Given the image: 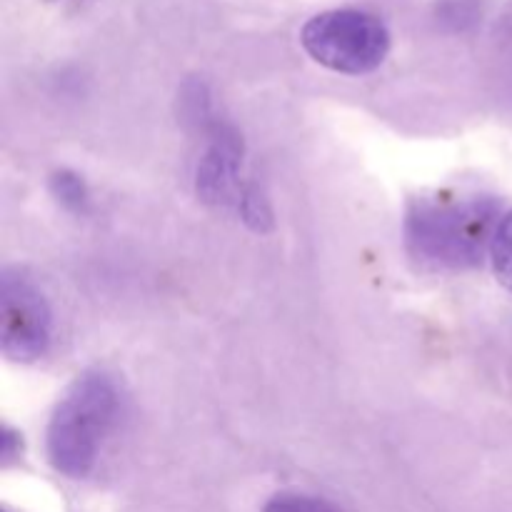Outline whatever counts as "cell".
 Here are the masks:
<instances>
[{
  "mask_svg": "<svg viewBox=\"0 0 512 512\" xmlns=\"http://www.w3.org/2000/svg\"><path fill=\"white\" fill-rule=\"evenodd\" d=\"M300 43L315 63L345 75L373 73L390 53V33L383 20L355 8L325 10L310 18Z\"/></svg>",
  "mask_w": 512,
  "mask_h": 512,
  "instance_id": "3",
  "label": "cell"
},
{
  "mask_svg": "<svg viewBox=\"0 0 512 512\" xmlns=\"http://www.w3.org/2000/svg\"><path fill=\"white\" fill-rule=\"evenodd\" d=\"M265 512H338L325 500L303 493H280L265 505Z\"/></svg>",
  "mask_w": 512,
  "mask_h": 512,
  "instance_id": "6",
  "label": "cell"
},
{
  "mask_svg": "<svg viewBox=\"0 0 512 512\" xmlns=\"http://www.w3.org/2000/svg\"><path fill=\"white\" fill-rule=\"evenodd\" d=\"M0 343L5 358L30 363L48 350L50 310L40 290L23 275L5 273L0 290Z\"/></svg>",
  "mask_w": 512,
  "mask_h": 512,
  "instance_id": "4",
  "label": "cell"
},
{
  "mask_svg": "<svg viewBox=\"0 0 512 512\" xmlns=\"http://www.w3.org/2000/svg\"><path fill=\"white\" fill-rule=\"evenodd\" d=\"M53 190L58 200H63L68 208H80L85 203V188L80 183L78 175L73 173H58L53 175Z\"/></svg>",
  "mask_w": 512,
  "mask_h": 512,
  "instance_id": "7",
  "label": "cell"
},
{
  "mask_svg": "<svg viewBox=\"0 0 512 512\" xmlns=\"http://www.w3.org/2000/svg\"><path fill=\"white\" fill-rule=\"evenodd\" d=\"M490 263H493V273L500 285L512 293V210L503 215L498 230H495L493 245H490Z\"/></svg>",
  "mask_w": 512,
  "mask_h": 512,
  "instance_id": "5",
  "label": "cell"
},
{
  "mask_svg": "<svg viewBox=\"0 0 512 512\" xmlns=\"http://www.w3.org/2000/svg\"><path fill=\"white\" fill-rule=\"evenodd\" d=\"M498 200L485 195H435L415 200L405 223L410 255L438 270H463L490 253Z\"/></svg>",
  "mask_w": 512,
  "mask_h": 512,
  "instance_id": "1",
  "label": "cell"
},
{
  "mask_svg": "<svg viewBox=\"0 0 512 512\" xmlns=\"http://www.w3.org/2000/svg\"><path fill=\"white\" fill-rule=\"evenodd\" d=\"M118 413V393L103 373H85L70 385L48 425V458L58 473L85 478Z\"/></svg>",
  "mask_w": 512,
  "mask_h": 512,
  "instance_id": "2",
  "label": "cell"
}]
</instances>
